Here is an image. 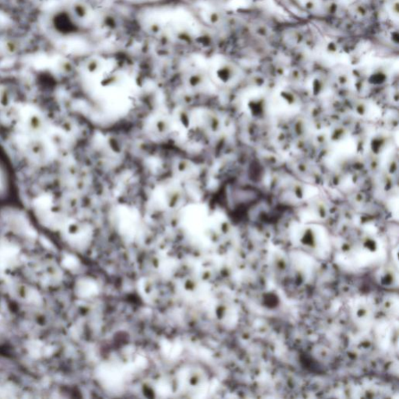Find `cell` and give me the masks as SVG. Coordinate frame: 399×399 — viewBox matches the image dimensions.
<instances>
[{"label": "cell", "mask_w": 399, "mask_h": 399, "mask_svg": "<svg viewBox=\"0 0 399 399\" xmlns=\"http://www.w3.org/2000/svg\"><path fill=\"white\" fill-rule=\"evenodd\" d=\"M20 189L8 154L0 145V209L20 206Z\"/></svg>", "instance_id": "6da1fadb"}]
</instances>
